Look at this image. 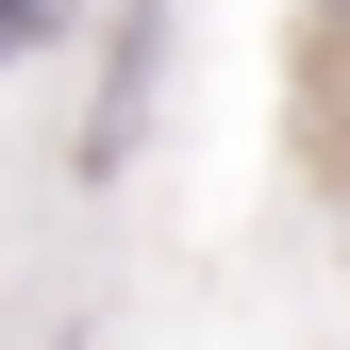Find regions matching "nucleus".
I'll return each mask as SVG.
<instances>
[{
    "mask_svg": "<svg viewBox=\"0 0 350 350\" xmlns=\"http://www.w3.org/2000/svg\"><path fill=\"white\" fill-rule=\"evenodd\" d=\"M17 33H33V0H0V51H17Z\"/></svg>",
    "mask_w": 350,
    "mask_h": 350,
    "instance_id": "f257e3e1",
    "label": "nucleus"
}]
</instances>
